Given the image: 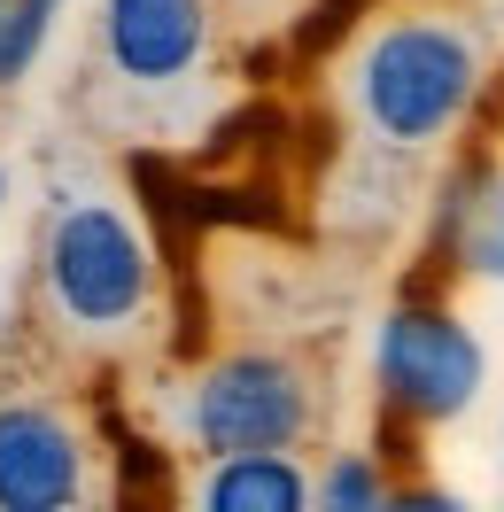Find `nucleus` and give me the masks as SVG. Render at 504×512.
Here are the masks:
<instances>
[{
	"instance_id": "9",
	"label": "nucleus",
	"mask_w": 504,
	"mask_h": 512,
	"mask_svg": "<svg viewBox=\"0 0 504 512\" xmlns=\"http://www.w3.org/2000/svg\"><path fill=\"white\" fill-rule=\"evenodd\" d=\"M388 497H396V481L373 466V450H334L326 474L311 481V505H326V512H380Z\"/></svg>"
},
{
	"instance_id": "7",
	"label": "nucleus",
	"mask_w": 504,
	"mask_h": 512,
	"mask_svg": "<svg viewBox=\"0 0 504 512\" xmlns=\"http://www.w3.org/2000/svg\"><path fill=\"white\" fill-rule=\"evenodd\" d=\"M194 505L210 512H303L311 474L295 450H210V466L194 474Z\"/></svg>"
},
{
	"instance_id": "8",
	"label": "nucleus",
	"mask_w": 504,
	"mask_h": 512,
	"mask_svg": "<svg viewBox=\"0 0 504 512\" xmlns=\"http://www.w3.org/2000/svg\"><path fill=\"white\" fill-rule=\"evenodd\" d=\"M442 249L473 280H504V171L466 163L442 194Z\"/></svg>"
},
{
	"instance_id": "2",
	"label": "nucleus",
	"mask_w": 504,
	"mask_h": 512,
	"mask_svg": "<svg viewBox=\"0 0 504 512\" xmlns=\"http://www.w3.org/2000/svg\"><path fill=\"white\" fill-rule=\"evenodd\" d=\"M47 303L70 334L86 342H125L156 311V256L132 233V218H117L109 202H70L47 225Z\"/></svg>"
},
{
	"instance_id": "3",
	"label": "nucleus",
	"mask_w": 504,
	"mask_h": 512,
	"mask_svg": "<svg viewBox=\"0 0 504 512\" xmlns=\"http://www.w3.org/2000/svg\"><path fill=\"white\" fill-rule=\"evenodd\" d=\"M326 388L295 350H225L187 381L194 450H303L318 435Z\"/></svg>"
},
{
	"instance_id": "6",
	"label": "nucleus",
	"mask_w": 504,
	"mask_h": 512,
	"mask_svg": "<svg viewBox=\"0 0 504 512\" xmlns=\"http://www.w3.org/2000/svg\"><path fill=\"white\" fill-rule=\"evenodd\" d=\"M86 497V443L55 404H0V512H63Z\"/></svg>"
},
{
	"instance_id": "1",
	"label": "nucleus",
	"mask_w": 504,
	"mask_h": 512,
	"mask_svg": "<svg viewBox=\"0 0 504 512\" xmlns=\"http://www.w3.org/2000/svg\"><path fill=\"white\" fill-rule=\"evenodd\" d=\"M489 94V55L450 8H388L349 39L342 101L380 156H435Z\"/></svg>"
},
{
	"instance_id": "11",
	"label": "nucleus",
	"mask_w": 504,
	"mask_h": 512,
	"mask_svg": "<svg viewBox=\"0 0 504 512\" xmlns=\"http://www.w3.org/2000/svg\"><path fill=\"white\" fill-rule=\"evenodd\" d=\"M497 86H504V78H497Z\"/></svg>"
},
{
	"instance_id": "4",
	"label": "nucleus",
	"mask_w": 504,
	"mask_h": 512,
	"mask_svg": "<svg viewBox=\"0 0 504 512\" xmlns=\"http://www.w3.org/2000/svg\"><path fill=\"white\" fill-rule=\"evenodd\" d=\"M481 381H489V357H481V342H473V326L458 319V311L411 295V303H396V311L380 319L373 388L396 419L442 427V419H458L473 396H481Z\"/></svg>"
},
{
	"instance_id": "10",
	"label": "nucleus",
	"mask_w": 504,
	"mask_h": 512,
	"mask_svg": "<svg viewBox=\"0 0 504 512\" xmlns=\"http://www.w3.org/2000/svg\"><path fill=\"white\" fill-rule=\"evenodd\" d=\"M55 8H63V0H0V86H16V78L32 70Z\"/></svg>"
},
{
	"instance_id": "5",
	"label": "nucleus",
	"mask_w": 504,
	"mask_h": 512,
	"mask_svg": "<svg viewBox=\"0 0 504 512\" xmlns=\"http://www.w3.org/2000/svg\"><path fill=\"white\" fill-rule=\"evenodd\" d=\"M101 63L132 94H171L210 63V0H101Z\"/></svg>"
}]
</instances>
